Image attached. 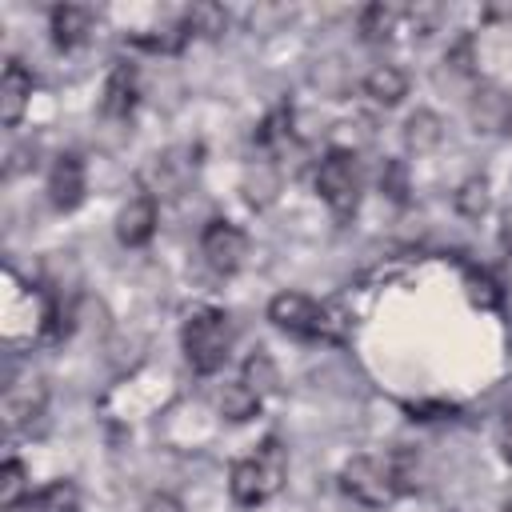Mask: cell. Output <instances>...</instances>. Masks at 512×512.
I'll return each mask as SVG.
<instances>
[{
	"label": "cell",
	"instance_id": "6da1fadb",
	"mask_svg": "<svg viewBox=\"0 0 512 512\" xmlns=\"http://www.w3.org/2000/svg\"><path fill=\"white\" fill-rule=\"evenodd\" d=\"M284 476H288V452H284V444L276 436H264L252 456L232 464L228 492H232V500L240 508H256V504L272 500L284 488Z\"/></svg>",
	"mask_w": 512,
	"mask_h": 512
},
{
	"label": "cell",
	"instance_id": "7a4b0ae2",
	"mask_svg": "<svg viewBox=\"0 0 512 512\" xmlns=\"http://www.w3.org/2000/svg\"><path fill=\"white\" fill-rule=\"evenodd\" d=\"M180 344H184V356L192 364V372L200 376H212L224 368L228 360V348H232V324L220 308H192L184 316V328H180Z\"/></svg>",
	"mask_w": 512,
	"mask_h": 512
},
{
	"label": "cell",
	"instance_id": "3957f363",
	"mask_svg": "<svg viewBox=\"0 0 512 512\" xmlns=\"http://www.w3.org/2000/svg\"><path fill=\"white\" fill-rule=\"evenodd\" d=\"M340 488L364 504V508H384L396 500L400 492V480H396V468H392V456L380 460V456H352L340 472Z\"/></svg>",
	"mask_w": 512,
	"mask_h": 512
},
{
	"label": "cell",
	"instance_id": "277c9868",
	"mask_svg": "<svg viewBox=\"0 0 512 512\" xmlns=\"http://www.w3.org/2000/svg\"><path fill=\"white\" fill-rule=\"evenodd\" d=\"M316 192L320 200L344 220L360 204V160L348 148H332L316 168Z\"/></svg>",
	"mask_w": 512,
	"mask_h": 512
},
{
	"label": "cell",
	"instance_id": "5b68a950",
	"mask_svg": "<svg viewBox=\"0 0 512 512\" xmlns=\"http://www.w3.org/2000/svg\"><path fill=\"white\" fill-rule=\"evenodd\" d=\"M268 320L280 328V332H292V336H304V340H316V336H336L332 332V316L304 292H280L268 300Z\"/></svg>",
	"mask_w": 512,
	"mask_h": 512
},
{
	"label": "cell",
	"instance_id": "8992f818",
	"mask_svg": "<svg viewBox=\"0 0 512 512\" xmlns=\"http://www.w3.org/2000/svg\"><path fill=\"white\" fill-rule=\"evenodd\" d=\"M244 252H248V236L236 224H228V220H208L204 224V232H200V256H204V264L212 272H220V276L236 272L244 264Z\"/></svg>",
	"mask_w": 512,
	"mask_h": 512
},
{
	"label": "cell",
	"instance_id": "52a82bcc",
	"mask_svg": "<svg viewBox=\"0 0 512 512\" xmlns=\"http://www.w3.org/2000/svg\"><path fill=\"white\" fill-rule=\"evenodd\" d=\"M84 188H88V180H84L80 156H72V152L56 156V164H52V172H48V200H52V208H56V212L80 208Z\"/></svg>",
	"mask_w": 512,
	"mask_h": 512
},
{
	"label": "cell",
	"instance_id": "ba28073f",
	"mask_svg": "<svg viewBox=\"0 0 512 512\" xmlns=\"http://www.w3.org/2000/svg\"><path fill=\"white\" fill-rule=\"evenodd\" d=\"M28 100H32V72L20 60H8L4 76H0V120H4V128H16L24 120Z\"/></svg>",
	"mask_w": 512,
	"mask_h": 512
},
{
	"label": "cell",
	"instance_id": "9c48e42d",
	"mask_svg": "<svg viewBox=\"0 0 512 512\" xmlns=\"http://www.w3.org/2000/svg\"><path fill=\"white\" fill-rule=\"evenodd\" d=\"M152 232H156V200L152 196H132L116 216V240L124 248H140V244L152 240Z\"/></svg>",
	"mask_w": 512,
	"mask_h": 512
},
{
	"label": "cell",
	"instance_id": "30bf717a",
	"mask_svg": "<svg viewBox=\"0 0 512 512\" xmlns=\"http://www.w3.org/2000/svg\"><path fill=\"white\" fill-rule=\"evenodd\" d=\"M96 24V12L88 4H56L52 8V40L56 48H80Z\"/></svg>",
	"mask_w": 512,
	"mask_h": 512
},
{
	"label": "cell",
	"instance_id": "8fae6325",
	"mask_svg": "<svg viewBox=\"0 0 512 512\" xmlns=\"http://www.w3.org/2000/svg\"><path fill=\"white\" fill-rule=\"evenodd\" d=\"M44 380H24V384H8L4 392V420L8 428H20L28 420H36L44 412Z\"/></svg>",
	"mask_w": 512,
	"mask_h": 512
},
{
	"label": "cell",
	"instance_id": "7c38bea8",
	"mask_svg": "<svg viewBox=\"0 0 512 512\" xmlns=\"http://www.w3.org/2000/svg\"><path fill=\"white\" fill-rule=\"evenodd\" d=\"M104 116L124 120L136 108V68L132 64H112L108 80H104V100H100Z\"/></svg>",
	"mask_w": 512,
	"mask_h": 512
},
{
	"label": "cell",
	"instance_id": "4fadbf2b",
	"mask_svg": "<svg viewBox=\"0 0 512 512\" xmlns=\"http://www.w3.org/2000/svg\"><path fill=\"white\" fill-rule=\"evenodd\" d=\"M472 124L476 132H504L512 128V100L496 88H480L472 96Z\"/></svg>",
	"mask_w": 512,
	"mask_h": 512
},
{
	"label": "cell",
	"instance_id": "5bb4252c",
	"mask_svg": "<svg viewBox=\"0 0 512 512\" xmlns=\"http://www.w3.org/2000/svg\"><path fill=\"white\" fill-rule=\"evenodd\" d=\"M364 96H372L376 104L392 108L408 96V76L396 68V64H376L368 76H364Z\"/></svg>",
	"mask_w": 512,
	"mask_h": 512
},
{
	"label": "cell",
	"instance_id": "9a60e30c",
	"mask_svg": "<svg viewBox=\"0 0 512 512\" xmlns=\"http://www.w3.org/2000/svg\"><path fill=\"white\" fill-rule=\"evenodd\" d=\"M440 140H444V124H440V116H436V112L416 108V112L404 120V144H408V152L424 156V152L440 148Z\"/></svg>",
	"mask_w": 512,
	"mask_h": 512
},
{
	"label": "cell",
	"instance_id": "2e32d148",
	"mask_svg": "<svg viewBox=\"0 0 512 512\" xmlns=\"http://www.w3.org/2000/svg\"><path fill=\"white\" fill-rule=\"evenodd\" d=\"M276 192H280V168H276V164L260 160V164H252V168L244 172V196H248V204H252V208L272 204V200H276Z\"/></svg>",
	"mask_w": 512,
	"mask_h": 512
},
{
	"label": "cell",
	"instance_id": "e0dca14e",
	"mask_svg": "<svg viewBox=\"0 0 512 512\" xmlns=\"http://www.w3.org/2000/svg\"><path fill=\"white\" fill-rule=\"evenodd\" d=\"M32 512H80V492L72 480H52L32 496Z\"/></svg>",
	"mask_w": 512,
	"mask_h": 512
},
{
	"label": "cell",
	"instance_id": "ac0fdd59",
	"mask_svg": "<svg viewBox=\"0 0 512 512\" xmlns=\"http://www.w3.org/2000/svg\"><path fill=\"white\" fill-rule=\"evenodd\" d=\"M400 8L396 4H368L364 12H360V32H364V40H388L392 32H396V24H400Z\"/></svg>",
	"mask_w": 512,
	"mask_h": 512
},
{
	"label": "cell",
	"instance_id": "d6986e66",
	"mask_svg": "<svg viewBox=\"0 0 512 512\" xmlns=\"http://www.w3.org/2000/svg\"><path fill=\"white\" fill-rule=\"evenodd\" d=\"M240 380L264 400L268 392H276V384H280V372H276V364H272V356L268 352H252L248 360H244V372H240Z\"/></svg>",
	"mask_w": 512,
	"mask_h": 512
},
{
	"label": "cell",
	"instance_id": "ffe728a7",
	"mask_svg": "<svg viewBox=\"0 0 512 512\" xmlns=\"http://www.w3.org/2000/svg\"><path fill=\"white\" fill-rule=\"evenodd\" d=\"M452 204H456V212H460V216L480 220V216L488 212V204H492V196H488V180H484V176H468V180L456 188Z\"/></svg>",
	"mask_w": 512,
	"mask_h": 512
},
{
	"label": "cell",
	"instance_id": "44dd1931",
	"mask_svg": "<svg viewBox=\"0 0 512 512\" xmlns=\"http://www.w3.org/2000/svg\"><path fill=\"white\" fill-rule=\"evenodd\" d=\"M256 408H260V396H256L244 380H236V384H228V388L220 392V412H224L228 420H248V416H256Z\"/></svg>",
	"mask_w": 512,
	"mask_h": 512
},
{
	"label": "cell",
	"instance_id": "7402d4cb",
	"mask_svg": "<svg viewBox=\"0 0 512 512\" xmlns=\"http://www.w3.org/2000/svg\"><path fill=\"white\" fill-rule=\"evenodd\" d=\"M28 496V472L20 460H4L0 468V508H16Z\"/></svg>",
	"mask_w": 512,
	"mask_h": 512
},
{
	"label": "cell",
	"instance_id": "603a6c76",
	"mask_svg": "<svg viewBox=\"0 0 512 512\" xmlns=\"http://www.w3.org/2000/svg\"><path fill=\"white\" fill-rule=\"evenodd\" d=\"M224 24H228V16H224V8H220V4H192L188 20H184V28H192V32H204V36H216V32H224Z\"/></svg>",
	"mask_w": 512,
	"mask_h": 512
},
{
	"label": "cell",
	"instance_id": "cb8c5ba5",
	"mask_svg": "<svg viewBox=\"0 0 512 512\" xmlns=\"http://www.w3.org/2000/svg\"><path fill=\"white\" fill-rule=\"evenodd\" d=\"M380 188H384L392 200H404L408 184H404V168H400L396 160H388V164H384V172H380Z\"/></svg>",
	"mask_w": 512,
	"mask_h": 512
},
{
	"label": "cell",
	"instance_id": "d4e9b609",
	"mask_svg": "<svg viewBox=\"0 0 512 512\" xmlns=\"http://www.w3.org/2000/svg\"><path fill=\"white\" fill-rule=\"evenodd\" d=\"M468 284H472V300H476V304H488V308L500 304V292H492L496 284H492L484 272H468Z\"/></svg>",
	"mask_w": 512,
	"mask_h": 512
},
{
	"label": "cell",
	"instance_id": "484cf974",
	"mask_svg": "<svg viewBox=\"0 0 512 512\" xmlns=\"http://www.w3.org/2000/svg\"><path fill=\"white\" fill-rule=\"evenodd\" d=\"M144 512H184V504H180L172 492H156V496H148Z\"/></svg>",
	"mask_w": 512,
	"mask_h": 512
},
{
	"label": "cell",
	"instance_id": "4316f807",
	"mask_svg": "<svg viewBox=\"0 0 512 512\" xmlns=\"http://www.w3.org/2000/svg\"><path fill=\"white\" fill-rule=\"evenodd\" d=\"M500 452H504V460L512 464V420H508L504 432H500Z\"/></svg>",
	"mask_w": 512,
	"mask_h": 512
},
{
	"label": "cell",
	"instance_id": "83f0119b",
	"mask_svg": "<svg viewBox=\"0 0 512 512\" xmlns=\"http://www.w3.org/2000/svg\"><path fill=\"white\" fill-rule=\"evenodd\" d=\"M500 244L512 252V212H508V216H504V224H500Z\"/></svg>",
	"mask_w": 512,
	"mask_h": 512
},
{
	"label": "cell",
	"instance_id": "f1b7e54d",
	"mask_svg": "<svg viewBox=\"0 0 512 512\" xmlns=\"http://www.w3.org/2000/svg\"><path fill=\"white\" fill-rule=\"evenodd\" d=\"M500 512H512V500H508V504H504V508H500Z\"/></svg>",
	"mask_w": 512,
	"mask_h": 512
}]
</instances>
